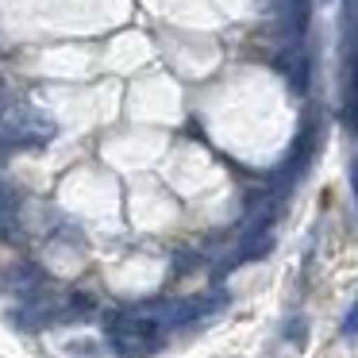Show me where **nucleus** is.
<instances>
[{"instance_id":"obj_1","label":"nucleus","mask_w":358,"mask_h":358,"mask_svg":"<svg viewBox=\"0 0 358 358\" xmlns=\"http://www.w3.org/2000/svg\"><path fill=\"white\" fill-rule=\"evenodd\" d=\"M104 331H108L112 347L127 358L150 355V350L162 343V324H158V316H150V312H112V316L104 320Z\"/></svg>"},{"instance_id":"obj_3","label":"nucleus","mask_w":358,"mask_h":358,"mask_svg":"<svg viewBox=\"0 0 358 358\" xmlns=\"http://www.w3.org/2000/svg\"><path fill=\"white\" fill-rule=\"evenodd\" d=\"M358 331V301H355V308H350V316L343 320V335H355Z\"/></svg>"},{"instance_id":"obj_2","label":"nucleus","mask_w":358,"mask_h":358,"mask_svg":"<svg viewBox=\"0 0 358 358\" xmlns=\"http://www.w3.org/2000/svg\"><path fill=\"white\" fill-rule=\"evenodd\" d=\"M12 227V201H8V193L0 189V235Z\"/></svg>"}]
</instances>
